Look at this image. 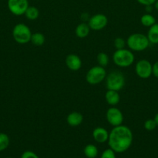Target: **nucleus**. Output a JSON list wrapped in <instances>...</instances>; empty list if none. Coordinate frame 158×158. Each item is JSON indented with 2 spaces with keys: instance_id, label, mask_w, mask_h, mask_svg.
I'll use <instances>...</instances> for the list:
<instances>
[{
  "instance_id": "nucleus-26",
  "label": "nucleus",
  "mask_w": 158,
  "mask_h": 158,
  "mask_svg": "<svg viewBox=\"0 0 158 158\" xmlns=\"http://www.w3.org/2000/svg\"><path fill=\"white\" fill-rule=\"evenodd\" d=\"M21 158H40L37 156L36 153L33 152L31 151H26L23 153L21 155Z\"/></svg>"
},
{
  "instance_id": "nucleus-19",
  "label": "nucleus",
  "mask_w": 158,
  "mask_h": 158,
  "mask_svg": "<svg viewBox=\"0 0 158 158\" xmlns=\"http://www.w3.org/2000/svg\"><path fill=\"white\" fill-rule=\"evenodd\" d=\"M24 15L27 19L36 20L40 15V12H39V9L35 6H29V7L27 8V9L25 12Z\"/></svg>"
},
{
  "instance_id": "nucleus-30",
  "label": "nucleus",
  "mask_w": 158,
  "mask_h": 158,
  "mask_svg": "<svg viewBox=\"0 0 158 158\" xmlns=\"http://www.w3.org/2000/svg\"><path fill=\"white\" fill-rule=\"evenodd\" d=\"M154 120H155V122H156V125H157V127H158V113L157 114H156V115H155V117H154Z\"/></svg>"
},
{
  "instance_id": "nucleus-1",
  "label": "nucleus",
  "mask_w": 158,
  "mask_h": 158,
  "mask_svg": "<svg viewBox=\"0 0 158 158\" xmlns=\"http://www.w3.org/2000/svg\"><path fill=\"white\" fill-rule=\"evenodd\" d=\"M133 140V132L125 125L114 127L110 131L108 144L116 153H123L131 147Z\"/></svg>"
},
{
  "instance_id": "nucleus-13",
  "label": "nucleus",
  "mask_w": 158,
  "mask_h": 158,
  "mask_svg": "<svg viewBox=\"0 0 158 158\" xmlns=\"http://www.w3.org/2000/svg\"><path fill=\"white\" fill-rule=\"evenodd\" d=\"M84 117L81 113L74 111V112L70 113L67 117V123L71 127H77L81 125L83 122Z\"/></svg>"
},
{
  "instance_id": "nucleus-3",
  "label": "nucleus",
  "mask_w": 158,
  "mask_h": 158,
  "mask_svg": "<svg viewBox=\"0 0 158 158\" xmlns=\"http://www.w3.org/2000/svg\"><path fill=\"white\" fill-rule=\"evenodd\" d=\"M135 60V56L130 49H116L112 55V61L117 66L126 68L133 65Z\"/></svg>"
},
{
  "instance_id": "nucleus-9",
  "label": "nucleus",
  "mask_w": 158,
  "mask_h": 158,
  "mask_svg": "<svg viewBox=\"0 0 158 158\" xmlns=\"http://www.w3.org/2000/svg\"><path fill=\"white\" fill-rule=\"evenodd\" d=\"M7 6L11 13L15 15H24L29 5L28 0H8Z\"/></svg>"
},
{
  "instance_id": "nucleus-5",
  "label": "nucleus",
  "mask_w": 158,
  "mask_h": 158,
  "mask_svg": "<svg viewBox=\"0 0 158 158\" xmlns=\"http://www.w3.org/2000/svg\"><path fill=\"white\" fill-rule=\"evenodd\" d=\"M12 37L14 40L19 44H26L30 42L31 32L29 26L23 23H18L12 29Z\"/></svg>"
},
{
  "instance_id": "nucleus-21",
  "label": "nucleus",
  "mask_w": 158,
  "mask_h": 158,
  "mask_svg": "<svg viewBox=\"0 0 158 158\" xmlns=\"http://www.w3.org/2000/svg\"><path fill=\"white\" fill-rule=\"evenodd\" d=\"M97 62L99 66L102 67H106L109 63V56L105 52H99L97 56Z\"/></svg>"
},
{
  "instance_id": "nucleus-20",
  "label": "nucleus",
  "mask_w": 158,
  "mask_h": 158,
  "mask_svg": "<svg viewBox=\"0 0 158 158\" xmlns=\"http://www.w3.org/2000/svg\"><path fill=\"white\" fill-rule=\"evenodd\" d=\"M140 23L145 27H149L152 26L156 23V19L154 18L153 15H152L150 13L144 14L141 16Z\"/></svg>"
},
{
  "instance_id": "nucleus-32",
  "label": "nucleus",
  "mask_w": 158,
  "mask_h": 158,
  "mask_svg": "<svg viewBox=\"0 0 158 158\" xmlns=\"http://www.w3.org/2000/svg\"><path fill=\"white\" fill-rule=\"evenodd\" d=\"M6 158H11V157H6Z\"/></svg>"
},
{
  "instance_id": "nucleus-24",
  "label": "nucleus",
  "mask_w": 158,
  "mask_h": 158,
  "mask_svg": "<svg viewBox=\"0 0 158 158\" xmlns=\"http://www.w3.org/2000/svg\"><path fill=\"white\" fill-rule=\"evenodd\" d=\"M143 127L145 128V130H147V131H152L156 129L157 125H156L154 119H148V120H147L144 122Z\"/></svg>"
},
{
  "instance_id": "nucleus-10",
  "label": "nucleus",
  "mask_w": 158,
  "mask_h": 158,
  "mask_svg": "<svg viewBox=\"0 0 158 158\" xmlns=\"http://www.w3.org/2000/svg\"><path fill=\"white\" fill-rule=\"evenodd\" d=\"M88 24L91 30L100 31L103 29L108 24V18L104 14H95L90 17Z\"/></svg>"
},
{
  "instance_id": "nucleus-15",
  "label": "nucleus",
  "mask_w": 158,
  "mask_h": 158,
  "mask_svg": "<svg viewBox=\"0 0 158 158\" xmlns=\"http://www.w3.org/2000/svg\"><path fill=\"white\" fill-rule=\"evenodd\" d=\"M90 31H91V29H90L88 23H81L77 25V27H76L75 35L76 36L80 39L86 38L89 35Z\"/></svg>"
},
{
  "instance_id": "nucleus-6",
  "label": "nucleus",
  "mask_w": 158,
  "mask_h": 158,
  "mask_svg": "<svg viewBox=\"0 0 158 158\" xmlns=\"http://www.w3.org/2000/svg\"><path fill=\"white\" fill-rule=\"evenodd\" d=\"M106 75V70L105 68L100 66H94L87 72L85 80L88 84L97 85L105 80Z\"/></svg>"
},
{
  "instance_id": "nucleus-28",
  "label": "nucleus",
  "mask_w": 158,
  "mask_h": 158,
  "mask_svg": "<svg viewBox=\"0 0 158 158\" xmlns=\"http://www.w3.org/2000/svg\"><path fill=\"white\" fill-rule=\"evenodd\" d=\"M152 75L154 76L156 78L158 79V61L154 63L153 64V72H152Z\"/></svg>"
},
{
  "instance_id": "nucleus-12",
  "label": "nucleus",
  "mask_w": 158,
  "mask_h": 158,
  "mask_svg": "<svg viewBox=\"0 0 158 158\" xmlns=\"http://www.w3.org/2000/svg\"><path fill=\"white\" fill-rule=\"evenodd\" d=\"M108 136L109 133L108 132V131L102 127H98L93 130L92 137L97 143H103L108 142Z\"/></svg>"
},
{
  "instance_id": "nucleus-7",
  "label": "nucleus",
  "mask_w": 158,
  "mask_h": 158,
  "mask_svg": "<svg viewBox=\"0 0 158 158\" xmlns=\"http://www.w3.org/2000/svg\"><path fill=\"white\" fill-rule=\"evenodd\" d=\"M135 72L141 79H148L152 75L153 65L149 60H140L136 63Z\"/></svg>"
},
{
  "instance_id": "nucleus-27",
  "label": "nucleus",
  "mask_w": 158,
  "mask_h": 158,
  "mask_svg": "<svg viewBox=\"0 0 158 158\" xmlns=\"http://www.w3.org/2000/svg\"><path fill=\"white\" fill-rule=\"evenodd\" d=\"M156 0H137L139 4L143 5L144 6H152L155 3Z\"/></svg>"
},
{
  "instance_id": "nucleus-14",
  "label": "nucleus",
  "mask_w": 158,
  "mask_h": 158,
  "mask_svg": "<svg viewBox=\"0 0 158 158\" xmlns=\"http://www.w3.org/2000/svg\"><path fill=\"white\" fill-rule=\"evenodd\" d=\"M106 103L112 106H116L120 101V96L118 91L108 89L105 94Z\"/></svg>"
},
{
  "instance_id": "nucleus-17",
  "label": "nucleus",
  "mask_w": 158,
  "mask_h": 158,
  "mask_svg": "<svg viewBox=\"0 0 158 158\" xmlns=\"http://www.w3.org/2000/svg\"><path fill=\"white\" fill-rule=\"evenodd\" d=\"M84 154L88 158H95L99 154V150L95 145L89 143L84 148Z\"/></svg>"
},
{
  "instance_id": "nucleus-29",
  "label": "nucleus",
  "mask_w": 158,
  "mask_h": 158,
  "mask_svg": "<svg viewBox=\"0 0 158 158\" xmlns=\"http://www.w3.org/2000/svg\"><path fill=\"white\" fill-rule=\"evenodd\" d=\"M145 7H146V10H147V12H152V10H153V5H152V6H145Z\"/></svg>"
},
{
  "instance_id": "nucleus-8",
  "label": "nucleus",
  "mask_w": 158,
  "mask_h": 158,
  "mask_svg": "<svg viewBox=\"0 0 158 158\" xmlns=\"http://www.w3.org/2000/svg\"><path fill=\"white\" fill-rule=\"evenodd\" d=\"M106 120L108 123L114 127L122 124L124 117L120 110L116 106H112L106 111Z\"/></svg>"
},
{
  "instance_id": "nucleus-31",
  "label": "nucleus",
  "mask_w": 158,
  "mask_h": 158,
  "mask_svg": "<svg viewBox=\"0 0 158 158\" xmlns=\"http://www.w3.org/2000/svg\"><path fill=\"white\" fill-rule=\"evenodd\" d=\"M153 6H154L155 9L158 11V0H156V1L155 2V3L153 4Z\"/></svg>"
},
{
  "instance_id": "nucleus-23",
  "label": "nucleus",
  "mask_w": 158,
  "mask_h": 158,
  "mask_svg": "<svg viewBox=\"0 0 158 158\" xmlns=\"http://www.w3.org/2000/svg\"><path fill=\"white\" fill-rule=\"evenodd\" d=\"M113 45H114V47L116 48V49H124L126 46V41L123 38L117 37V38L115 39Z\"/></svg>"
},
{
  "instance_id": "nucleus-25",
  "label": "nucleus",
  "mask_w": 158,
  "mask_h": 158,
  "mask_svg": "<svg viewBox=\"0 0 158 158\" xmlns=\"http://www.w3.org/2000/svg\"><path fill=\"white\" fill-rule=\"evenodd\" d=\"M100 158H116V152L109 148L102 153Z\"/></svg>"
},
{
  "instance_id": "nucleus-22",
  "label": "nucleus",
  "mask_w": 158,
  "mask_h": 158,
  "mask_svg": "<svg viewBox=\"0 0 158 158\" xmlns=\"http://www.w3.org/2000/svg\"><path fill=\"white\" fill-rule=\"evenodd\" d=\"M9 136L4 133H0V151H3L9 147Z\"/></svg>"
},
{
  "instance_id": "nucleus-2",
  "label": "nucleus",
  "mask_w": 158,
  "mask_h": 158,
  "mask_svg": "<svg viewBox=\"0 0 158 158\" xmlns=\"http://www.w3.org/2000/svg\"><path fill=\"white\" fill-rule=\"evenodd\" d=\"M126 46L131 51L142 52L150 46V41L146 35L143 33H133L126 40Z\"/></svg>"
},
{
  "instance_id": "nucleus-11",
  "label": "nucleus",
  "mask_w": 158,
  "mask_h": 158,
  "mask_svg": "<svg viewBox=\"0 0 158 158\" xmlns=\"http://www.w3.org/2000/svg\"><path fill=\"white\" fill-rule=\"evenodd\" d=\"M66 66L70 70L77 71L81 68L82 61L80 57L76 54H69L65 59Z\"/></svg>"
},
{
  "instance_id": "nucleus-16",
  "label": "nucleus",
  "mask_w": 158,
  "mask_h": 158,
  "mask_svg": "<svg viewBox=\"0 0 158 158\" xmlns=\"http://www.w3.org/2000/svg\"><path fill=\"white\" fill-rule=\"evenodd\" d=\"M150 43L152 44H158V23H155L150 26L147 32V35Z\"/></svg>"
},
{
  "instance_id": "nucleus-18",
  "label": "nucleus",
  "mask_w": 158,
  "mask_h": 158,
  "mask_svg": "<svg viewBox=\"0 0 158 158\" xmlns=\"http://www.w3.org/2000/svg\"><path fill=\"white\" fill-rule=\"evenodd\" d=\"M30 43L36 46H40L44 44L45 36L41 32H34L32 33Z\"/></svg>"
},
{
  "instance_id": "nucleus-4",
  "label": "nucleus",
  "mask_w": 158,
  "mask_h": 158,
  "mask_svg": "<svg viewBox=\"0 0 158 158\" xmlns=\"http://www.w3.org/2000/svg\"><path fill=\"white\" fill-rule=\"evenodd\" d=\"M125 76L119 71H112L105 77L107 89H112L119 92L125 86Z\"/></svg>"
}]
</instances>
